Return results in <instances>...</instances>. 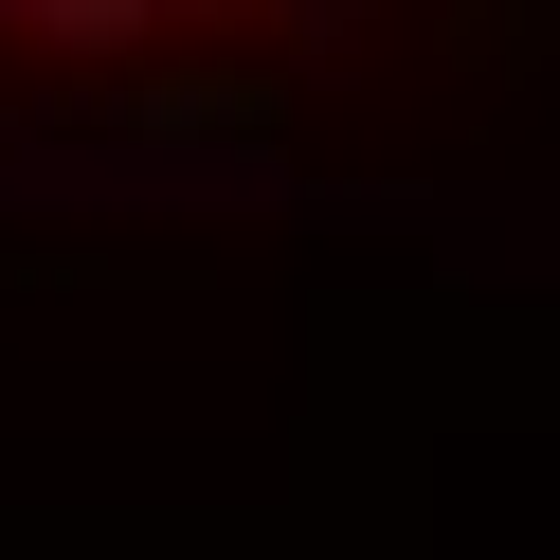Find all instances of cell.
<instances>
[{"label":"cell","instance_id":"cell-1","mask_svg":"<svg viewBox=\"0 0 560 560\" xmlns=\"http://www.w3.org/2000/svg\"><path fill=\"white\" fill-rule=\"evenodd\" d=\"M0 37H37V55H109V91H127V55L163 37L145 0H37V19H0Z\"/></svg>","mask_w":560,"mask_h":560}]
</instances>
